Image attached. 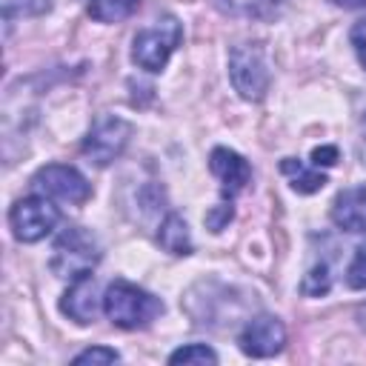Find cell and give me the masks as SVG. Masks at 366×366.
Listing matches in <instances>:
<instances>
[{"label":"cell","instance_id":"cb8c5ba5","mask_svg":"<svg viewBox=\"0 0 366 366\" xmlns=\"http://www.w3.org/2000/svg\"><path fill=\"white\" fill-rule=\"evenodd\" d=\"M357 152H360V160H363V166H366V114H363V120H360V137H357Z\"/></svg>","mask_w":366,"mask_h":366},{"label":"cell","instance_id":"3957f363","mask_svg":"<svg viewBox=\"0 0 366 366\" xmlns=\"http://www.w3.org/2000/svg\"><path fill=\"white\" fill-rule=\"evenodd\" d=\"M183 40V29L177 23V17L163 14L160 20H154V26L140 29L132 40V60L146 69V71H163V66L169 63L172 51L180 46Z\"/></svg>","mask_w":366,"mask_h":366},{"label":"cell","instance_id":"603a6c76","mask_svg":"<svg viewBox=\"0 0 366 366\" xmlns=\"http://www.w3.org/2000/svg\"><path fill=\"white\" fill-rule=\"evenodd\" d=\"M335 160H337V149L335 146H317L312 152V163L315 166H332Z\"/></svg>","mask_w":366,"mask_h":366},{"label":"cell","instance_id":"30bf717a","mask_svg":"<svg viewBox=\"0 0 366 366\" xmlns=\"http://www.w3.org/2000/svg\"><path fill=\"white\" fill-rule=\"evenodd\" d=\"M100 306H103V297L97 295V280H94L92 274H83V277L71 280L69 292H66L63 300H60L63 315H69V317H71L74 323H80V326L92 323Z\"/></svg>","mask_w":366,"mask_h":366},{"label":"cell","instance_id":"9a60e30c","mask_svg":"<svg viewBox=\"0 0 366 366\" xmlns=\"http://www.w3.org/2000/svg\"><path fill=\"white\" fill-rule=\"evenodd\" d=\"M220 11L234 14V17H272L277 11V0H217Z\"/></svg>","mask_w":366,"mask_h":366},{"label":"cell","instance_id":"484cf974","mask_svg":"<svg viewBox=\"0 0 366 366\" xmlns=\"http://www.w3.org/2000/svg\"><path fill=\"white\" fill-rule=\"evenodd\" d=\"M357 320H360V326H363V329H366V306H363V309H360V312H357Z\"/></svg>","mask_w":366,"mask_h":366},{"label":"cell","instance_id":"4fadbf2b","mask_svg":"<svg viewBox=\"0 0 366 366\" xmlns=\"http://www.w3.org/2000/svg\"><path fill=\"white\" fill-rule=\"evenodd\" d=\"M157 243L172 252V254H192V234H189V226L180 214L169 212L166 220L160 223L157 229Z\"/></svg>","mask_w":366,"mask_h":366},{"label":"cell","instance_id":"7a4b0ae2","mask_svg":"<svg viewBox=\"0 0 366 366\" xmlns=\"http://www.w3.org/2000/svg\"><path fill=\"white\" fill-rule=\"evenodd\" d=\"M103 252H100V243L97 237L83 229V226H66L54 246H51V272L57 277H66V280H77L83 274H92V269L100 263Z\"/></svg>","mask_w":366,"mask_h":366},{"label":"cell","instance_id":"8992f818","mask_svg":"<svg viewBox=\"0 0 366 366\" xmlns=\"http://www.w3.org/2000/svg\"><path fill=\"white\" fill-rule=\"evenodd\" d=\"M129 137H132L129 120L114 117V114H100L83 140V154L94 166H109L112 160H117L123 154Z\"/></svg>","mask_w":366,"mask_h":366},{"label":"cell","instance_id":"e0dca14e","mask_svg":"<svg viewBox=\"0 0 366 366\" xmlns=\"http://www.w3.org/2000/svg\"><path fill=\"white\" fill-rule=\"evenodd\" d=\"M6 23L11 17H40L51 9V0H0Z\"/></svg>","mask_w":366,"mask_h":366},{"label":"cell","instance_id":"6da1fadb","mask_svg":"<svg viewBox=\"0 0 366 366\" xmlns=\"http://www.w3.org/2000/svg\"><path fill=\"white\" fill-rule=\"evenodd\" d=\"M103 312L120 329H143L163 312V303L129 280H114L103 292Z\"/></svg>","mask_w":366,"mask_h":366},{"label":"cell","instance_id":"8fae6325","mask_svg":"<svg viewBox=\"0 0 366 366\" xmlns=\"http://www.w3.org/2000/svg\"><path fill=\"white\" fill-rule=\"evenodd\" d=\"M332 220L343 232L366 234V186L343 189L332 203Z\"/></svg>","mask_w":366,"mask_h":366},{"label":"cell","instance_id":"7402d4cb","mask_svg":"<svg viewBox=\"0 0 366 366\" xmlns=\"http://www.w3.org/2000/svg\"><path fill=\"white\" fill-rule=\"evenodd\" d=\"M352 46H355V54H357V60H360V66L366 69V20H357L355 26H352Z\"/></svg>","mask_w":366,"mask_h":366},{"label":"cell","instance_id":"ac0fdd59","mask_svg":"<svg viewBox=\"0 0 366 366\" xmlns=\"http://www.w3.org/2000/svg\"><path fill=\"white\" fill-rule=\"evenodd\" d=\"M169 363H217V352L206 343H189L169 355Z\"/></svg>","mask_w":366,"mask_h":366},{"label":"cell","instance_id":"5bb4252c","mask_svg":"<svg viewBox=\"0 0 366 366\" xmlns=\"http://www.w3.org/2000/svg\"><path fill=\"white\" fill-rule=\"evenodd\" d=\"M140 0H89V14L100 23H120L134 14Z\"/></svg>","mask_w":366,"mask_h":366},{"label":"cell","instance_id":"ba28073f","mask_svg":"<svg viewBox=\"0 0 366 366\" xmlns=\"http://www.w3.org/2000/svg\"><path fill=\"white\" fill-rule=\"evenodd\" d=\"M283 343H286V329L274 315L252 317L237 335V346L249 357H272L283 349Z\"/></svg>","mask_w":366,"mask_h":366},{"label":"cell","instance_id":"ffe728a7","mask_svg":"<svg viewBox=\"0 0 366 366\" xmlns=\"http://www.w3.org/2000/svg\"><path fill=\"white\" fill-rule=\"evenodd\" d=\"M232 214H234V209H232V200H220L209 214H206V226L212 229V232H220L229 220H232Z\"/></svg>","mask_w":366,"mask_h":366},{"label":"cell","instance_id":"2e32d148","mask_svg":"<svg viewBox=\"0 0 366 366\" xmlns=\"http://www.w3.org/2000/svg\"><path fill=\"white\" fill-rule=\"evenodd\" d=\"M329 289H332V274H329V266H326V263H315V266L303 274V280H300V292L309 295V297H320V295H326Z\"/></svg>","mask_w":366,"mask_h":366},{"label":"cell","instance_id":"44dd1931","mask_svg":"<svg viewBox=\"0 0 366 366\" xmlns=\"http://www.w3.org/2000/svg\"><path fill=\"white\" fill-rule=\"evenodd\" d=\"M120 355L114 349H106V346H92L86 352H80L74 357V363H114Z\"/></svg>","mask_w":366,"mask_h":366},{"label":"cell","instance_id":"9c48e42d","mask_svg":"<svg viewBox=\"0 0 366 366\" xmlns=\"http://www.w3.org/2000/svg\"><path fill=\"white\" fill-rule=\"evenodd\" d=\"M209 169H212V174L220 180V186H223V200L229 197L232 200V194H237L246 183H249V177H252V166L237 154V152H232V149H226V146H217V149H212V154H209Z\"/></svg>","mask_w":366,"mask_h":366},{"label":"cell","instance_id":"7c38bea8","mask_svg":"<svg viewBox=\"0 0 366 366\" xmlns=\"http://www.w3.org/2000/svg\"><path fill=\"white\" fill-rule=\"evenodd\" d=\"M280 172L289 177L292 189H295L297 194L320 192V189L329 183L323 172H317V169H306L303 160H297V157H283V160H280Z\"/></svg>","mask_w":366,"mask_h":366},{"label":"cell","instance_id":"277c9868","mask_svg":"<svg viewBox=\"0 0 366 366\" xmlns=\"http://www.w3.org/2000/svg\"><path fill=\"white\" fill-rule=\"evenodd\" d=\"M229 77L243 100H263L269 92V63L260 43H237L229 51Z\"/></svg>","mask_w":366,"mask_h":366},{"label":"cell","instance_id":"52a82bcc","mask_svg":"<svg viewBox=\"0 0 366 366\" xmlns=\"http://www.w3.org/2000/svg\"><path fill=\"white\" fill-rule=\"evenodd\" d=\"M31 186L40 192V194H49V197H57V200H66V203H86L92 197V186L89 180L74 169V166H63V163H49L43 166Z\"/></svg>","mask_w":366,"mask_h":366},{"label":"cell","instance_id":"5b68a950","mask_svg":"<svg viewBox=\"0 0 366 366\" xmlns=\"http://www.w3.org/2000/svg\"><path fill=\"white\" fill-rule=\"evenodd\" d=\"M60 220V212L51 200H46V194H31V197H23L11 206L9 212V223H11V232L20 243H37L43 240Z\"/></svg>","mask_w":366,"mask_h":366},{"label":"cell","instance_id":"d6986e66","mask_svg":"<svg viewBox=\"0 0 366 366\" xmlns=\"http://www.w3.org/2000/svg\"><path fill=\"white\" fill-rule=\"evenodd\" d=\"M346 283L352 289H366V243H360L355 249V257L346 269Z\"/></svg>","mask_w":366,"mask_h":366},{"label":"cell","instance_id":"d4e9b609","mask_svg":"<svg viewBox=\"0 0 366 366\" xmlns=\"http://www.w3.org/2000/svg\"><path fill=\"white\" fill-rule=\"evenodd\" d=\"M337 6H343V9H360V6H366V0H335Z\"/></svg>","mask_w":366,"mask_h":366}]
</instances>
